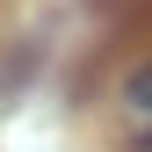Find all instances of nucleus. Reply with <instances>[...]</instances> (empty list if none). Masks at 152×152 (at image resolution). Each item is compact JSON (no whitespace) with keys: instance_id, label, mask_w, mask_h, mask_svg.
Here are the masks:
<instances>
[{"instance_id":"1","label":"nucleus","mask_w":152,"mask_h":152,"mask_svg":"<svg viewBox=\"0 0 152 152\" xmlns=\"http://www.w3.org/2000/svg\"><path fill=\"white\" fill-rule=\"evenodd\" d=\"M123 102L138 109V116H152V58H145L138 72H130V80H123Z\"/></svg>"},{"instance_id":"2","label":"nucleus","mask_w":152,"mask_h":152,"mask_svg":"<svg viewBox=\"0 0 152 152\" xmlns=\"http://www.w3.org/2000/svg\"><path fill=\"white\" fill-rule=\"evenodd\" d=\"M145 152H152V138H145Z\"/></svg>"}]
</instances>
